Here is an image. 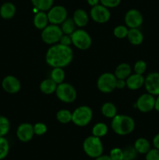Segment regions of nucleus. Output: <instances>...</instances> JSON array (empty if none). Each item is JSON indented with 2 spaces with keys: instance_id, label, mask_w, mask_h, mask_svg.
<instances>
[{
  "instance_id": "f257e3e1",
  "label": "nucleus",
  "mask_w": 159,
  "mask_h": 160,
  "mask_svg": "<svg viewBox=\"0 0 159 160\" xmlns=\"http://www.w3.org/2000/svg\"><path fill=\"white\" fill-rule=\"evenodd\" d=\"M73 59V52L70 46L63 45L60 43L52 45L47 51L45 61L48 66L55 67H67Z\"/></svg>"
},
{
  "instance_id": "f03ea898",
  "label": "nucleus",
  "mask_w": 159,
  "mask_h": 160,
  "mask_svg": "<svg viewBox=\"0 0 159 160\" xmlns=\"http://www.w3.org/2000/svg\"><path fill=\"white\" fill-rule=\"evenodd\" d=\"M136 123L133 119L127 115L117 114L112 119L111 127L114 132L118 135L124 136L131 134L135 129Z\"/></svg>"
},
{
  "instance_id": "7ed1b4c3",
  "label": "nucleus",
  "mask_w": 159,
  "mask_h": 160,
  "mask_svg": "<svg viewBox=\"0 0 159 160\" xmlns=\"http://www.w3.org/2000/svg\"><path fill=\"white\" fill-rule=\"evenodd\" d=\"M83 149L89 157L96 159L103 154L104 146L100 138L91 135L87 137L84 141Z\"/></svg>"
},
{
  "instance_id": "20e7f679",
  "label": "nucleus",
  "mask_w": 159,
  "mask_h": 160,
  "mask_svg": "<svg viewBox=\"0 0 159 160\" xmlns=\"http://www.w3.org/2000/svg\"><path fill=\"white\" fill-rule=\"evenodd\" d=\"M93 118V111L87 106H80L72 112V122L76 126L85 127L90 123Z\"/></svg>"
},
{
  "instance_id": "39448f33",
  "label": "nucleus",
  "mask_w": 159,
  "mask_h": 160,
  "mask_svg": "<svg viewBox=\"0 0 159 160\" xmlns=\"http://www.w3.org/2000/svg\"><path fill=\"white\" fill-rule=\"evenodd\" d=\"M55 93L61 102L65 103L73 102L77 95L75 88L72 84L65 82L58 84Z\"/></svg>"
},
{
  "instance_id": "423d86ee",
  "label": "nucleus",
  "mask_w": 159,
  "mask_h": 160,
  "mask_svg": "<svg viewBox=\"0 0 159 160\" xmlns=\"http://www.w3.org/2000/svg\"><path fill=\"white\" fill-rule=\"evenodd\" d=\"M63 34L59 25L48 24L41 31V39L47 45H55L59 42Z\"/></svg>"
},
{
  "instance_id": "0eeeda50",
  "label": "nucleus",
  "mask_w": 159,
  "mask_h": 160,
  "mask_svg": "<svg viewBox=\"0 0 159 160\" xmlns=\"http://www.w3.org/2000/svg\"><path fill=\"white\" fill-rule=\"evenodd\" d=\"M72 44L80 50H87L91 46L92 39L90 34L84 29L75 30L71 34Z\"/></svg>"
},
{
  "instance_id": "6e6552de",
  "label": "nucleus",
  "mask_w": 159,
  "mask_h": 160,
  "mask_svg": "<svg viewBox=\"0 0 159 160\" xmlns=\"http://www.w3.org/2000/svg\"><path fill=\"white\" fill-rule=\"evenodd\" d=\"M116 80L115 74L112 73H104L99 76L97 81V87L102 93H111L116 88Z\"/></svg>"
},
{
  "instance_id": "1a4fd4ad",
  "label": "nucleus",
  "mask_w": 159,
  "mask_h": 160,
  "mask_svg": "<svg viewBox=\"0 0 159 160\" xmlns=\"http://www.w3.org/2000/svg\"><path fill=\"white\" fill-rule=\"evenodd\" d=\"M47 15L49 23L60 25L68 17V12L64 6H53L48 11Z\"/></svg>"
},
{
  "instance_id": "9d476101",
  "label": "nucleus",
  "mask_w": 159,
  "mask_h": 160,
  "mask_svg": "<svg viewBox=\"0 0 159 160\" xmlns=\"http://www.w3.org/2000/svg\"><path fill=\"white\" fill-rule=\"evenodd\" d=\"M90 17L94 22L98 23H104L109 20L111 17V12L108 8L98 4L93 6L90 12Z\"/></svg>"
},
{
  "instance_id": "9b49d317",
  "label": "nucleus",
  "mask_w": 159,
  "mask_h": 160,
  "mask_svg": "<svg viewBox=\"0 0 159 160\" xmlns=\"http://www.w3.org/2000/svg\"><path fill=\"white\" fill-rule=\"evenodd\" d=\"M155 98L150 93H145L140 95L136 102V107L141 112H149L154 109Z\"/></svg>"
},
{
  "instance_id": "f8f14e48",
  "label": "nucleus",
  "mask_w": 159,
  "mask_h": 160,
  "mask_svg": "<svg viewBox=\"0 0 159 160\" xmlns=\"http://www.w3.org/2000/svg\"><path fill=\"white\" fill-rule=\"evenodd\" d=\"M125 23L129 28H138L142 25L143 21V15L136 9H129L125 15Z\"/></svg>"
},
{
  "instance_id": "ddd939ff",
  "label": "nucleus",
  "mask_w": 159,
  "mask_h": 160,
  "mask_svg": "<svg viewBox=\"0 0 159 160\" xmlns=\"http://www.w3.org/2000/svg\"><path fill=\"white\" fill-rule=\"evenodd\" d=\"M144 86L147 93L154 95H159V73L153 72L146 77Z\"/></svg>"
},
{
  "instance_id": "4468645a",
  "label": "nucleus",
  "mask_w": 159,
  "mask_h": 160,
  "mask_svg": "<svg viewBox=\"0 0 159 160\" xmlns=\"http://www.w3.org/2000/svg\"><path fill=\"white\" fill-rule=\"evenodd\" d=\"M2 87L7 93L16 94L20 92L21 84L16 77L8 75L3 78L2 81Z\"/></svg>"
},
{
  "instance_id": "2eb2a0df",
  "label": "nucleus",
  "mask_w": 159,
  "mask_h": 160,
  "mask_svg": "<svg viewBox=\"0 0 159 160\" xmlns=\"http://www.w3.org/2000/svg\"><path fill=\"white\" fill-rule=\"evenodd\" d=\"M34 135L33 125L29 123H23L19 125L17 130V136L22 142H28Z\"/></svg>"
},
{
  "instance_id": "dca6fc26",
  "label": "nucleus",
  "mask_w": 159,
  "mask_h": 160,
  "mask_svg": "<svg viewBox=\"0 0 159 160\" xmlns=\"http://www.w3.org/2000/svg\"><path fill=\"white\" fill-rule=\"evenodd\" d=\"M144 81L145 78L142 74H138L136 73L130 74L126 79V87L130 90H137L144 85Z\"/></svg>"
},
{
  "instance_id": "f3484780",
  "label": "nucleus",
  "mask_w": 159,
  "mask_h": 160,
  "mask_svg": "<svg viewBox=\"0 0 159 160\" xmlns=\"http://www.w3.org/2000/svg\"><path fill=\"white\" fill-rule=\"evenodd\" d=\"M73 20L76 27L81 28L87 24L89 20L87 12L83 9H78L73 12Z\"/></svg>"
},
{
  "instance_id": "a211bd4d",
  "label": "nucleus",
  "mask_w": 159,
  "mask_h": 160,
  "mask_svg": "<svg viewBox=\"0 0 159 160\" xmlns=\"http://www.w3.org/2000/svg\"><path fill=\"white\" fill-rule=\"evenodd\" d=\"M17 9L13 3L6 2L0 7V16L4 20H10L15 16Z\"/></svg>"
},
{
  "instance_id": "6ab92c4d",
  "label": "nucleus",
  "mask_w": 159,
  "mask_h": 160,
  "mask_svg": "<svg viewBox=\"0 0 159 160\" xmlns=\"http://www.w3.org/2000/svg\"><path fill=\"white\" fill-rule=\"evenodd\" d=\"M48 15L44 11H37L34 17L33 23L34 27L38 30H43L48 25Z\"/></svg>"
},
{
  "instance_id": "aec40b11",
  "label": "nucleus",
  "mask_w": 159,
  "mask_h": 160,
  "mask_svg": "<svg viewBox=\"0 0 159 160\" xmlns=\"http://www.w3.org/2000/svg\"><path fill=\"white\" fill-rule=\"evenodd\" d=\"M126 38L133 45H140L143 41V33L138 28H129Z\"/></svg>"
},
{
  "instance_id": "412c9836",
  "label": "nucleus",
  "mask_w": 159,
  "mask_h": 160,
  "mask_svg": "<svg viewBox=\"0 0 159 160\" xmlns=\"http://www.w3.org/2000/svg\"><path fill=\"white\" fill-rule=\"evenodd\" d=\"M131 72H132V69H131L130 65L124 62V63H121L117 66L114 74L117 79L126 80L131 74Z\"/></svg>"
},
{
  "instance_id": "4be33fe9",
  "label": "nucleus",
  "mask_w": 159,
  "mask_h": 160,
  "mask_svg": "<svg viewBox=\"0 0 159 160\" xmlns=\"http://www.w3.org/2000/svg\"><path fill=\"white\" fill-rule=\"evenodd\" d=\"M57 85L58 84L54 81H52L51 78H48V79H45L41 82L39 88H40V90L42 93L45 94V95H51L54 92H55Z\"/></svg>"
},
{
  "instance_id": "5701e85b",
  "label": "nucleus",
  "mask_w": 159,
  "mask_h": 160,
  "mask_svg": "<svg viewBox=\"0 0 159 160\" xmlns=\"http://www.w3.org/2000/svg\"><path fill=\"white\" fill-rule=\"evenodd\" d=\"M133 147L139 154H146L151 149V144L147 139L140 138L136 140Z\"/></svg>"
},
{
  "instance_id": "b1692460",
  "label": "nucleus",
  "mask_w": 159,
  "mask_h": 160,
  "mask_svg": "<svg viewBox=\"0 0 159 160\" xmlns=\"http://www.w3.org/2000/svg\"><path fill=\"white\" fill-rule=\"evenodd\" d=\"M101 112L106 118L112 119L117 115V108L113 103L108 102L102 105L101 108Z\"/></svg>"
},
{
  "instance_id": "393cba45",
  "label": "nucleus",
  "mask_w": 159,
  "mask_h": 160,
  "mask_svg": "<svg viewBox=\"0 0 159 160\" xmlns=\"http://www.w3.org/2000/svg\"><path fill=\"white\" fill-rule=\"evenodd\" d=\"M32 5L37 11H48L54 4V0H31Z\"/></svg>"
},
{
  "instance_id": "a878e982",
  "label": "nucleus",
  "mask_w": 159,
  "mask_h": 160,
  "mask_svg": "<svg viewBox=\"0 0 159 160\" xmlns=\"http://www.w3.org/2000/svg\"><path fill=\"white\" fill-rule=\"evenodd\" d=\"M108 131V128L107 125L102 122H99V123H95L92 128V135L101 138L107 134Z\"/></svg>"
},
{
  "instance_id": "bb28decb",
  "label": "nucleus",
  "mask_w": 159,
  "mask_h": 160,
  "mask_svg": "<svg viewBox=\"0 0 159 160\" xmlns=\"http://www.w3.org/2000/svg\"><path fill=\"white\" fill-rule=\"evenodd\" d=\"M65 77V71L61 67H55V68H53L52 70L51 71V74H50V78L52 81H54L57 84L64 82Z\"/></svg>"
},
{
  "instance_id": "cd10ccee",
  "label": "nucleus",
  "mask_w": 159,
  "mask_h": 160,
  "mask_svg": "<svg viewBox=\"0 0 159 160\" xmlns=\"http://www.w3.org/2000/svg\"><path fill=\"white\" fill-rule=\"evenodd\" d=\"M61 30L64 34H69L71 35L73 31L76 30V24L73 21V18H68L67 17L62 23H61Z\"/></svg>"
},
{
  "instance_id": "c85d7f7f",
  "label": "nucleus",
  "mask_w": 159,
  "mask_h": 160,
  "mask_svg": "<svg viewBox=\"0 0 159 160\" xmlns=\"http://www.w3.org/2000/svg\"><path fill=\"white\" fill-rule=\"evenodd\" d=\"M56 119L59 123L66 124L72 122V112L68 109H60L56 113Z\"/></svg>"
},
{
  "instance_id": "c756f323",
  "label": "nucleus",
  "mask_w": 159,
  "mask_h": 160,
  "mask_svg": "<svg viewBox=\"0 0 159 160\" xmlns=\"http://www.w3.org/2000/svg\"><path fill=\"white\" fill-rule=\"evenodd\" d=\"M10 129L9 120L4 116H0V137H5Z\"/></svg>"
},
{
  "instance_id": "7c9ffc66",
  "label": "nucleus",
  "mask_w": 159,
  "mask_h": 160,
  "mask_svg": "<svg viewBox=\"0 0 159 160\" xmlns=\"http://www.w3.org/2000/svg\"><path fill=\"white\" fill-rule=\"evenodd\" d=\"M9 151V144L5 137H0V160L5 159Z\"/></svg>"
},
{
  "instance_id": "2f4dec72",
  "label": "nucleus",
  "mask_w": 159,
  "mask_h": 160,
  "mask_svg": "<svg viewBox=\"0 0 159 160\" xmlns=\"http://www.w3.org/2000/svg\"><path fill=\"white\" fill-rule=\"evenodd\" d=\"M128 31H129V29H128L126 26L118 25V26L115 27V28H114L113 34L115 35V37L117 38L123 39L127 37Z\"/></svg>"
},
{
  "instance_id": "473e14b6",
  "label": "nucleus",
  "mask_w": 159,
  "mask_h": 160,
  "mask_svg": "<svg viewBox=\"0 0 159 160\" xmlns=\"http://www.w3.org/2000/svg\"><path fill=\"white\" fill-rule=\"evenodd\" d=\"M137 155V152L134 147L128 146L123 149V160H134Z\"/></svg>"
},
{
  "instance_id": "72a5a7b5",
  "label": "nucleus",
  "mask_w": 159,
  "mask_h": 160,
  "mask_svg": "<svg viewBox=\"0 0 159 160\" xmlns=\"http://www.w3.org/2000/svg\"><path fill=\"white\" fill-rule=\"evenodd\" d=\"M33 128H34V134L36 135H43L48 131V128H47L46 124H45L44 123H37L34 125H33Z\"/></svg>"
},
{
  "instance_id": "f704fd0d",
  "label": "nucleus",
  "mask_w": 159,
  "mask_h": 160,
  "mask_svg": "<svg viewBox=\"0 0 159 160\" xmlns=\"http://www.w3.org/2000/svg\"><path fill=\"white\" fill-rule=\"evenodd\" d=\"M109 156L112 160H123V150L120 148H113Z\"/></svg>"
},
{
  "instance_id": "c9c22d12",
  "label": "nucleus",
  "mask_w": 159,
  "mask_h": 160,
  "mask_svg": "<svg viewBox=\"0 0 159 160\" xmlns=\"http://www.w3.org/2000/svg\"><path fill=\"white\" fill-rule=\"evenodd\" d=\"M133 70L136 73L143 75L147 70V63L143 60H138L134 64Z\"/></svg>"
},
{
  "instance_id": "e433bc0d",
  "label": "nucleus",
  "mask_w": 159,
  "mask_h": 160,
  "mask_svg": "<svg viewBox=\"0 0 159 160\" xmlns=\"http://www.w3.org/2000/svg\"><path fill=\"white\" fill-rule=\"evenodd\" d=\"M145 155L146 160H159V149L155 148L150 149Z\"/></svg>"
},
{
  "instance_id": "4c0bfd02",
  "label": "nucleus",
  "mask_w": 159,
  "mask_h": 160,
  "mask_svg": "<svg viewBox=\"0 0 159 160\" xmlns=\"http://www.w3.org/2000/svg\"><path fill=\"white\" fill-rule=\"evenodd\" d=\"M100 2L102 6L107 8L117 7L121 2V0H100Z\"/></svg>"
},
{
  "instance_id": "58836bf2",
  "label": "nucleus",
  "mask_w": 159,
  "mask_h": 160,
  "mask_svg": "<svg viewBox=\"0 0 159 160\" xmlns=\"http://www.w3.org/2000/svg\"><path fill=\"white\" fill-rule=\"evenodd\" d=\"M59 43L62 44L63 45H66V46H70L72 44V38L71 36L69 34H62L60 40H59Z\"/></svg>"
},
{
  "instance_id": "ea45409f",
  "label": "nucleus",
  "mask_w": 159,
  "mask_h": 160,
  "mask_svg": "<svg viewBox=\"0 0 159 160\" xmlns=\"http://www.w3.org/2000/svg\"><path fill=\"white\" fill-rule=\"evenodd\" d=\"M125 87H126V80L123 79H117L116 80V84H115V88L118 89H123Z\"/></svg>"
},
{
  "instance_id": "a19ab883",
  "label": "nucleus",
  "mask_w": 159,
  "mask_h": 160,
  "mask_svg": "<svg viewBox=\"0 0 159 160\" xmlns=\"http://www.w3.org/2000/svg\"><path fill=\"white\" fill-rule=\"evenodd\" d=\"M153 145L155 148L159 149V134H156L153 138Z\"/></svg>"
},
{
  "instance_id": "79ce46f5",
  "label": "nucleus",
  "mask_w": 159,
  "mask_h": 160,
  "mask_svg": "<svg viewBox=\"0 0 159 160\" xmlns=\"http://www.w3.org/2000/svg\"><path fill=\"white\" fill-rule=\"evenodd\" d=\"M95 160H112L111 159L110 156H108V155H101V156H98V158H96Z\"/></svg>"
},
{
  "instance_id": "37998d69",
  "label": "nucleus",
  "mask_w": 159,
  "mask_h": 160,
  "mask_svg": "<svg viewBox=\"0 0 159 160\" xmlns=\"http://www.w3.org/2000/svg\"><path fill=\"white\" fill-rule=\"evenodd\" d=\"M87 3H88L90 6H92V7L94 6H97V5L99 4L100 2V0H87Z\"/></svg>"
},
{
  "instance_id": "c03bdc74",
  "label": "nucleus",
  "mask_w": 159,
  "mask_h": 160,
  "mask_svg": "<svg viewBox=\"0 0 159 160\" xmlns=\"http://www.w3.org/2000/svg\"><path fill=\"white\" fill-rule=\"evenodd\" d=\"M154 109L159 112V95H157V98H155V103H154Z\"/></svg>"
}]
</instances>
